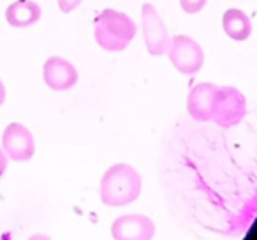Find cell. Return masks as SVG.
I'll return each instance as SVG.
<instances>
[{
	"mask_svg": "<svg viewBox=\"0 0 257 240\" xmlns=\"http://www.w3.org/2000/svg\"><path fill=\"white\" fill-rule=\"evenodd\" d=\"M6 170H8V155H6L4 150L0 148V177L4 175Z\"/></svg>",
	"mask_w": 257,
	"mask_h": 240,
	"instance_id": "cell-14",
	"label": "cell"
},
{
	"mask_svg": "<svg viewBox=\"0 0 257 240\" xmlns=\"http://www.w3.org/2000/svg\"><path fill=\"white\" fill-rule=\"evenodd\" d=\"M222 27L234 41H245L252 34V22L241 9H227L222 16Z\"/></svg>",
	"mask_w": 257,
	"mask_h": 240,
	"instance_id": "cell-11",
	"label": "cell"
},
{
	"mask_svg": "<svg viewBox=\"0 0 257 240\" xmlns=\"http://www.w3.org/2000/svg\"><path fill=\"white\" fill-rule=\"evenodd\" d=\"M2 150L9 159L16 163H25L32 159L36 152V141L32 133L22 124H9L2 134Z\"/></svg>",
	"mask_w": 257,
	"mask_h": 240,
	"instance_id": "cell-6",
	"label": "cell"
},
{
	"mask_svg": "<svg viewBox=\"0 0 257 240\" xmlns=\"http://www.w3.org/2000/svg\"><path fill=\"white\" fill-rule=\"evenodd\" d=\"M111 235L116 240H150L155 236V224L147 215H121L111 224Z\"/></svg>",
	"mask_w": 257,
	"mask_h": 240,
	"instance_id": "cell-7",
	"label": "cell"
},
{
	"mask_svg": "<svg viewBox=\"0 0 257 240\" xmlns=\"http://www.w3.org/2000/svg\"><path fill=\"white\" fill-rule=\"evenodd\" d=\"M95 41L106 51H121L136 37L138 27L127 15L114 9H104L93 23Z\"/></svg>",
	"mask_w": 257,
	"mask_h": 240,
	"instance_id": "cell-2",
	"label": "cell"
},
{
	"mask_svg": "<svg viewBox=\"0 0 257 240\" xmlns=\"http://www.w3.org/2000/svg\"><path fill=\"white\" fill-rule=\"evenodd\" d=\"M141 20H143V39L148 53L154 57L166 55L171 46L173 37L157 9L152 4H145L141 8Z\"/></svg>",
	"mask_w": 257,
	"mask_h": 240,
	"instance_id": "cell-4",
	"label": "cell"
},
{
	"mask_svg": "<svg viewBox=\"0 0 257 240\" xmlns=\"http://www.w3.org/2000/svg\"><path fill=\"white\" fill-rule=\"evenodd\" d=\"M215 92H217V85H213V83H197L192 87L189 97H187V110L192 115V118H196L199 122L211 120Z\"/></svg>",
	"mask_w": 257,
	"mask_h": 240,
	"instance_id": "cell-9",
	"label": "cell"
},
{
	"mask_svg": "<svg viewBox=\"0 0 257 240\" xmlns=\"http://www.w3.org/2000/svg\"><path fill=\"white\" fill-rule=\"evenodd\" d=\"M83 0H58V8L62 13H72Z\"/></svg>",
	"mask_w": 257,
	"mask_h": 240,
	"instance_id": "cell-13",
	"label": "cell"
},
{
	"mask_svg": "<svg viewBox=\"0 0 257 240\" xmlns=\"http://www.w3.org/2000/svg\"><path fill=\"white\" fill-rule=\"evenodd\" d=\"M41 15L43 11L34 0H16L6 9V20L9 25L16 27V29H25V27L34 25L41 18Z\"/></svg>",
	"mask_w": 257,
	"mask_h": 240,
	"instance_id": "cell-10",
	"label": "cell"
},
{
	"mask_svg": "<svg viewBox=\"0 0 257 240\" xmlns=\"http://www.w3.org/2000/svg\"><path fill=\"white\" fill-rule=\"evenodd\" d=\"M246 113V99L234 87H217L211 120L220 127H232L241 122Z\"/></svg>",
	"mask_w": 257,
	"mask_h": 240,
	"instance_id": "cell-3",
	"label": "cell"
},
{
	"mask_svg": "<svg viewBox=\"0 0 257 240\" xmlns=\"http://www.w3.org/2000/svg\"><path fill=\"white\" fill-rule=\"evenodd\" d=\"M180 6L187 15H196V13L203 11L206 6V0H180Z\"/></svg>",
	"mask_w": 257,
	"mask_h": 240,
	"instance_id": "cell-12",
	"label": "cell"
},
{
	"mask_svg": "<svg viewBox=\"0 0 257 240\" xmlns=\"http://www.w3.org/2000/svg\"><path fill=\"white\" fill-rule=\"evenodd\" d=\"M4 101H6V87L2 83V79H0V106L4 104Z\"/></svg>",
	"mask_w": 257,
	"mask_h": 240,
	"instance_id": "cell-15",
	"label": "cell"
},
{
	"mask_svg": "<svg viewBox=\"0 0 257 240\" xmlns=\"http://www.w3.org/2000/svg\"><path fill=\"white\" fill-rule=\"evenodd\" d=\"M173 67L182 74H194L203 67L204 55L197 41L189 36H175L168 50Z\"/></svg>",
	"mask_w": 257,
	"mask_h": 240,
	"instance_id": "cell-5",
	"label": "cell"
},
{
	"mask_svg": "<svg viewBox=\"0 0 257 240\" xmlns=\"http://www.w3.org/2000/svg\"><path fill=\"white\" fill-rule=\"evenodd\" d=\"M43 78L44 83L51 90L64 92V90H69L71 87L76 85V82H78V71L65 58L51 57L48 58L43 67Z\"/></svg>",
	"mask_w": 257,
	"mask_h": 240,
	"instance_id": "cell-8",
	"label": "cell"
},
{
	"mask_svg": "<svg viewBox=\"0 0 257 240\" xmlns=\"http://www.w3.org/2000/svg\"><path fill=\"white\" fill-rule=\"evenodd\" d=\"M141 193V175L131 165H114L100 179V200L107 207H123L138 200Z\"/></svg>",
	"mask_w": 257,
	"mask_h": 240,
	"instance_id": "cell-1",
	"label": "cell"
}]
</instances>
